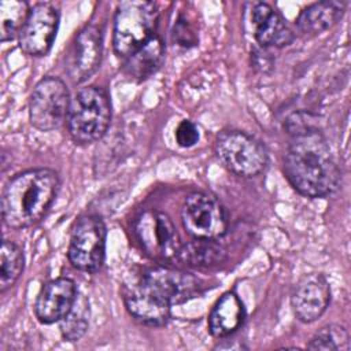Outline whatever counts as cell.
I'll list each match as a JSON object with an SVG mask.
<instances>
[{"label": "cell", "mask_w": 351, "mask_h": 351, "mask_svg": "<svg viewBox=\"0 0 351 351\" xmlns=\"http://www.w3.org/2000/svg\"><path fill=\"white\" fill-rule=\"evenodd\" d=\"M282 167L293 189L306 197H326L340 186V167L318 128L292 134Z\"/></svg>", "instance_id": "6da1fadb"}, {"label": "cell", "mask_w": 351, "mask_h": 351, "mask_svg": "<svg viewBox=\"0 0 351 351\" xmlns=\"http://www.w3.org/2000/svg\"><path fill=\"white\" fill-rule=\"evenodd\" d=\"M59 186V176L51 169H32L12 177L1 197L4 223L12 229H23L40 222L53 203Z\"/></svg>", "instance_id": "7a4b0ae2"}, {"label": "cell", "mask_w": 351, "mask_h": 351, "mask_svg": "<svg viewBox=\"0 0 351 351\" xmlns=\"http://www.w3.org/2000/svg\"><path fill=\"white\" fill-rule=\"evenodd\" d=\"M67 129L71 140L80 145L99 141L111 122V103L108 95L97 86L80 89L70 103Z\"/></svg>", "instance_id": "3957f363"}, {"label": "cell", "mask_w": 351, "mask_h": 351, "mask_svg": "<svg viewBox=\"0 0 351 351\" xmlns=\"http://www.w3.org/2000/svg\"><path fill=\"white\" fill-rule=\"evenodd\" d=\"M159 11L152 1H121L117 5L112 47L118 56L128 58L155 36Z\"/></svg>", "instance_id": "277c9868"}, {"label": "cell", "mask_w": 351, "mask_h": 351, "mask_svg": "<svg viewBox=\"0 0 351 351\" xmlns=\"http://www.w3.org/2000/svg\"><path fill=\"white\" fill-rule=\"evenodd\" d=\"M215 154L225 169L243 178L261 174L269 159L265 145L241 130L221 132L215 140Z\"/></svg>", "instance_id": "5b68a950"}, {"label": "cell", "mask_w": 351, "mask_h": 351, "mask_svg": "<svg viewBox=\"0 0 351 351\" xmlns=\"http://www.w3.org/2000/svg\"><path fill=\"white\" fill-rule=\"evenodd\" d=\"M70 93L66 84L58 77L40 80L29 99V121L41 132L59 129L67 121Z\"/></svg>", "instance_id": "8992f818"}, {"label": "cell", "mask_w": 351, "mask_h": 351, "mask_svg": "<svg viewBox=\"0 0 351 351\" xmlns=\"http://www.w3.org/2000/svg\"><path fill=\"white\" fill-rule=\"evenodd\" d=\"M134 233L149 258L158 262L177 261L182 243L173 221L165 213L143 211L134 222Z\"/></svg>", "instance_id": "52a82bcc"}, {"label": "cell", "mask_w": 351, "mask_h": 351, "mask_svg": "<svg viewBox=\"0 0 351 351\" xmlns=\"http://www.w3.org/2000/svg\"><path fill=\"white\" fill-rule=\"evenodd\" d=\"M182 226L193 239L215 240L225 234L228 217L222 203L211 193H189L181 208Z\"/></svg>", "instance_id": "ba28073f"}, {"label": "cell", "mask_w": 351, "mask_h": 351, "mask_svg": "<svg viewBox=\"0 0 351 351\" xmlns=\"http://www.w3.org/2000/svg\"><path fill=\"white\" fill-rule=\"evenodd\" d=\"M106 254V225L97 215H82L74 225L67 248L70 263L82 271H97Z\"/></svg>", "instance_id": "9c48e42d"}, {"label": "cell", "mask_w": 351, "mask_h": 351, "mask_svg": "<svg viewBox=\"0 0 351 351\" xmlns=\"http://www.w3.org/2000/svg\"><path fill=\"white\" fill-rule=\"evenodd\" d=\"M59 26V10L52 3H37L18 36L21 49L30 56H44L52 48Z\"/></svg>", "instance_id": "30bf717a"}, {"label": "cell", "mask_w": 351, "mask_h": 351, "mask_svg": "<svg viewBox=\"0 0 351 351\" xmlns=\"http://www.w3.org/2000/svg\"><path fill=\"white\" fill-rule=\"evenodd\" d=\"M103 33L97 25H85L75 36L67 62V73L75 82L88 80L100 66Z\"/></svg>", "instance_id": "8fae6325"}, {"label": "cell", "mask_w": 351, "mask_h": 351, "mask_svg": "<svg viewBox=\"0 0 351 351\" xmlns=\"http://www.w3.org/2000/svg\"><path fill=\"white\" fill-rule=\"evenodd\" d=\"M141 280L170 306L188 302L202 288L200 281L193 274L166 266L149 267L143 273Z\"/></svg>", "instance_id": "7c38bea8"}, {"label": "cell", "mask_w": 351, "mask_h": 351, "mask_svg": "<svg viewBox=\"0 0 351 351\" xmlns=\"http://www.w3.org/2000/svg\"><path fill=\"white\" fill-rule=\"evenodd\" d=\"M329 302L330 287L319 273H310L300 278L291 296L293 314L304 324L317 321L325 313Z\"/></svg>", "instance_id": "4fadbf2b"}, {"label": "cell", "mask_w": 351, "mask_h": 351, "mask_svg": "<svg viewBox=\"0 0 351 351\" xmlns=\"http://www.w3.org/2000/svg\"><path fill=\"white\" fill-rule=\"evenodd\" d=\"M122 298L129 314L144 325L160 326L170 318L171 306L141 278L132 285H125Z\"/></svg>", "instance_id": "5bb4252c"}, {"label": "cell", "mask_w": 351, "mask_h": 351, "mask_svg": "<svg viewBox=\"0 0 351 351\" xmlns=\"http://www.w3.org/2000/svg\"><path fill=\"white\" fill-rule=\"evenodd\" d=\"M77 295V285L71 278L59 277L48 281L36 298V318L45 325L60 322L71 308Z\"/></svg>", "instance_id": "9a60e30c"}, {"label": "cell", "mask_w": 351, "mask_h": 351, "mask_svg": "<svg viewBox=\"0 0 351 351\" xmlns=\"http://www.w3.org/2000/svg\"><path fill=\"white\" fill-rule=\"evenodd\" d=\"M248 5L251 7L250 23L254 30V37L261 47L282 48L293 41V32L270 4L248 3Z\"/></svg>", "instance_id": "2e32d148"}, {"label": "cell", "mask_w": 351, "mask_h": 351, "mask_svg": "<svg viewBox=\"0 0 351 351\" xmlns=\"http://www.w3.org/2000/svg\"><path fill=\"white\" fill-rule=\"evenodd\" d=\"M245 318V310L234 292L223 293L208 314V332L211 336L223 339L234 333Z\"/></svg>", "instance_id": "e0dca14e"}, {"label": "cell", "mask_w": 351, "mask_h": 351, "mask_svg": "<svg viewBox=\"0 0 351 351\" xmlns=\"http://www.w3.org/2000/svg\"><path fill=\"white\" fill-rule=\"evenodd\" d=\"M346 3L325 0L307 5L296 19L298 30L304 36H317L330 29L343 16Z\"/></svg>", "instance_id": "ac0fdd59"}, {"label": "cell", "mask_w": 351, "mask_h": 351, "mask_svg": "<svg viewBox=\"0 0 351 351\" xmlns=\"http://www.w3.org/2000/svg\"><path fill=\"white\" fill-rule=\"evenodd\" d=\"M165 58V45L159 36H154L132 55L125 58L123 73L133 81L149 78L160 67Z\"/></svg>", "instance_id": "d6986e66"}, {"label": "cell", "mask_w": 351, "mask_h": 351, "mask_svg": "<svg viewBox=\"0 0 351 351\" xmlns=\"http://www.w3.org/2000/svg\"><path fill=\"white\" fill-rule=\"evenodd\" d=\"M225 255V248L214 243V240L195 239V241L181 247L177 261L189 266H211L221 263Z\"/></svg>", "instance_id": "ffe728a7"}, {"label": "cell", "mask_w": 351, "mask_h": 351, "mask_svg": "<svg viewBox=\"0 0 351 351\" xmlns=\"http://www.w3.org/2000/svg\"><path fill=\"white\" fill-rule=\"evenodd\" d=\"M90 307L85 295L78 293L71 308L60 319V333L66 341L81 340L89 326Z\"/></svg>", "instance_id": "44dd1931"}, {"label": "cell", "mask_w": 351, "mask_h": 351, "mask_svg": "<svg viewBox=\"0 0 351 351\" xmlns=\"http://www.w3.org/2000/svg\"><path fill=\"white\" fill-rule=\"evenodd\" d=\"M29 12L30 7L26 1L5 0L0 3V40L3 43L19 36Z\"/></svg>", "instance_id": "7402d4cb"}, {"label": "cell", "mask_w": 351, "mask_h": 351, "mask_svg": "<svg viewBox=\"0 0 351 351\" xmlns=\"http://www.w3.org/2000/svg\"><path fill=\"white\" fill-rule=\"evenodd\" d=\"M25 258L22 250L10 240H4L0 250V291L11 288L23 271Z\"/></svg>", "instance_id": "603a6c76"}, {"label": "cell", "mask_w": 351, "mask_h": 351, "mask_svg": "<svg viewBox=\"0 0 351 351\" xmlns=\"http://www.w3.org/2000/svg\"><path fill=\"white\" fill-rule=\"evenodd\" d=\"M307 348L324 351H347L350 348V335L341 325H326L311 337Z\"/></svg>", "instance_id": "cb8c5ba5"}, {"label": "cell", "mask_w": 351, "mask_h": 351, "mask_svg": "<svg viewBox=\"0 0 351 351\" xmlns=\"http://www.w3.org/2000/svg\"><path fill=\"white\" fill-rule=\"evenodd\" d=\"M176 141L182 148H191L199 141V129L197 126L188 119L181 121L176 128Z\"/></svg>", "instance_id": "d4e9b609"}]
</instances>
